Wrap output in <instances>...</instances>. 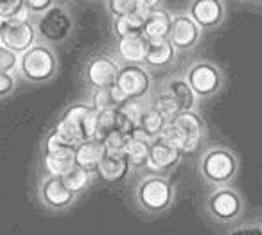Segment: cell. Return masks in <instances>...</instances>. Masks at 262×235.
I'll list each match as a JSON object with an SVG mask.
<instances>
[{"mask_svg": "<svg viewBox=\"0 0 262 235\" xmlns=\"http://www.w3.org/2000/svg\"><path fill=\"white\" fill-rule=\"evenodd\" d=\"M129 170H131V165H129V160H127L126 153L106 151V155L102 156L95 174H97L102 181H106V183H119V181H122L124 178L129 174Z\"/></svg>", "mask_w": 262, "mask_h": 235, "instance_id": "2e32d148", "label": "cell"}, {"mask_svg": "<svg viewBox=\"0 0 262 235\" xmlns=\"http://www.w3.org/2000/svg\"><path fill=\"white\" fill-rule=\"evenodd\" d=\"M38 196H40V201L49 210H54V212L70 208L77 198L74 192L67 188L61 176H49V174L41 178L40 187H38Z\"/></svg>", "mask_w": 262, "mask_h": 235, "instance_id": "9c48e42d", "label": "cell"}, {"mask_svg": "<svg viewBox=\"0 0 262 235\" xmlns=\"http://www.w3.org/2000/svg\"><path fill=\"white\" fill-rule=\"evenodd\" d=\"M133 199H135L137 208L146 216H164L174 205L176 187L167 176L151 173L137 181Z\"/></svg>", "mask_w": 262, "mask_h": 235, "instance_id": "3957f363", "label": "cell"}, {"mask_svg": "<svg viewBox=\"0 0 262 235\" xmlns=\"http://www.w3.org/2000/svg\"><path fill=\"white\" fill-rule=\"evenodd\" d=\"M106 6H108V11L113 18L135 15L140 11L137 0H106Z\"/></svg>", "mask_w": 262, "mask_h": 235, "instance_id": "f546056e", "label": "cell"}, {"mask_svg": "<svg viewBox=\"0 0 262 235\" xmlns=\"http://www.w3.org/2000/svg\"><path fill=\"white\" fill-rule=\"evenodd\" d=\"M225 235H262V223L260 221H241L226 228Z\"/></svg>", "mask_w": 262, "mask_h": 235, "instance_id": "4dcf8cb0", "label": "cell"}, {"mask_svg": "<svg viewBox=\"0 0 262 235\" xmlns=\"http://www.w3.org/2000/svg\"><path fill=\"white\" fill-rule=\"evenodd\" d=\"M198 170L205 185L210 188L233 185L241 173V158L233 149L223 144H212L203 149Z\"/></svg>", "mask_w": 262, "mask_h": 235, "instance_id": "6da1fadb", "label": "cell"}, {"mask_svg": "<svg viewBox=\"0 0 262 235\" xmlns=\"http://www.w3.org/2000/svg\"><path fill=\"white\" fill-rule=\"evenodd\" d=\"M201 34H203V29L189 15L172 16L169 41L176 49V52H189L198 47V44L201 41Z\"/></svg>", "mask_w": 262, "mask_h": 235, "instance_id": "7c38bea8", "label": "cell"}, {"mask_svg": "<svg viewBox=\"0 0 262 235\" xmlns=\"http://www.w3.org/2000/svg\"><path fill=\"white\" fill-rule=\"evenodd\" d=\"M258 2H260V4H262V0H258Z\"/></svg>", "mask_w": 262, "mask_h": 235, "instance_id": "f35d334b", "label": "cell"}, {"mask_svg": "<svg viewBox=\"0 0 262 235\" xmlns=\"http://www.w3.org/2000/svg\"><path fill=\"white\" fill-rule=\"evenodd\" d=\"M127 102V99L122 95V92L117 87L104 88V90H94L92 97V108L95 112H113V110L122 108Z\"/></svg>", "mask_w": 262, "mask_h": 235, "instance_id": "cb8c5ba5", "label": "cell"}, {"mask_svg": "<svg viewBox=\"0 0 262 235\" xmlns=\"http://www.w3.org/2000/svg\"><path fill=\"white\" fill-rule=\"evenodd\" d=\"M4 27H6V20L0 16V40H2V33H4Z\"/></svg>", "mask_w": 262, "mask_h": 235, "instance_id": "74e56055", "label": "cell"}, {"mask_svg": "<svg viewBox=\"0 0 262 235\" xmlns=\"http://www.w3.org/2000/svg\"><path fill=\"white\" fill-rule=\"evenodd\" d=\"M185 79L198 99L217 97L226 83L221 67L208 59H198V61L190 63L185 70Z\"/></svg>", "mask_w": 262, "mask_h": 235, "instance_id": "5b68a950", "label": "cell"}, {"mask_svg": "<svg viewBox=\"0 0 262 235\" xmlns=\"http://www.w3.org/2000/svg\"><path fill=\"white\" fill-rule=\"evenodd\" d=\"M124 153H126L127 160H129L131 169L147 167V160H149V142L144 140V138L129 137Z\"/></svg>", "mask_w": 262, "mask_h": 235, "instance_id": "484cf974", "label": "cell"}, {"mask_svg": "<svg viewBox=\"0 0 262 235\" xmlns=\"http://www.w3.org/2000/svg\"><path fill=\"white\" fill-rule=\"evenodd\" d=\"M183 153L180 147H176L172 142L165 140V138L158 137L149 142V160H147V167L155 170L157 174H162L165 170L174 169L182 160Z\"/></svg>", "mask_w": 262, "mask_h": 235, "instance_id": "4fadbf2b", "label": "cell"}, {"mask_svg": "<svg viewBox=\"0 0 262 235\" xmlns=\"http://www.w3.org/2000/svg\"><path fill=\"white\" fill-rule=\"evenodd\" d=\"M127 140H129V135L122 133V131H113L112 135H108V137L102 140V144H104L106 151H110V153H124Z\"/></svg>", "mask_w": 262, "mask_h": 235, "instance_id": "d6a6232c", "label": "cell"}, {"mask_svg": "<svg viewBox=\"0 0 262 235\" xmlns=\"http://www.w3.org/2000/svg\"><path fill=\"white\" fill-rule=\"evenodd\" d=\"M106 155L104 144L99 142L97 138H90V140H84L81 144L76 145V165L81 169L88 170V173L94 174L97 170L99 163H101L102 156Z\"/></svg>", "mask_w": 262, "mask_h": 235, "instance_id": "d6986e66", "label": "cell"}, {"mask_svg": "<svg viewBox=\"0 0 262 235\" xmlns=\"http://www.w3.org/2000/svg\"><path fill=\"white\" fill-rule=\"evenodd\" d=\"M187 15L201 29H215L225 22L226 6L223 0H192Z\"/></svg>", "mask_w": 262, "mask_h": 235, "instance_id": "5bb4252c", "label": "cell"}, {"mask_svg": "<svg viewBox=\"0 0 262 235\" xmlns=\"http://www.w3.org/2000/svg\"><path fill=\"white\" fill-rule=\"evenodd\" d=\"M115 87L122 92L127 101L140 102L149 95L153 88V77L144 65H124L119 70Z\"/></svg>", "mask_w": 262, "mask_h": 235, "instance_id": "52a82bcc", "label": "cell"}, {"mask_svg": "<svg viewBox=\"0 0 262 235\" xmlns=\"http://www.w3.org/2000/svg\"><path fill=\"white\" fill-rule=\"evenodd\" d=\"M176 61V49L169 41L164 40H147V51L144 65L146 69H167Z\"/></svg>", "mask_w": 262, "mask_h": 235, "instance_id": "e0dca14e", "label": "cell"}, {"mask_svg": "<svg viewBox=\"0 0 262 235\" xmlns=\"http://www.w3.org/2000/svg\"><path fill=\"white\" fill-rule=\"evenodd\" d=\"M18 70L27 81L33 83H45L56 76L58 70V58L47 45L34 44L29 51L20 54Z\"/></svg>", "mask_w": 262, "mask_h": 235, "instance_id": "8992f818", "label": "cell"}, {"mask_svg": "<svg viewBox=\"0 0 262 235\" xmlns=\"http://www.w3.org/2000/svg\"><path fill=\"white\" fill-rule=\"evenodd\" d=\"M18 59H20V56L16 54V52L9 51L6 45L0 44V72L13 74L18 69Z\"/></svg>", "mask_w": 262, "mask_h": 235, "instance_id": "1f68e13d", "label": "cell"}, {"mask_svg": "<svg viewBox=\"0 0 262 235\" xmlns=\"http://www.w3.org/2000/svg\"><path fill=\"white\" fill-rule=\"evenodd\" d=\"M74 22L70 15L67 13L65 8L54 4L49 11H45L38 20V34L43 38L45 41L51 44H61L72 33Z\"/></svg>", "mask_w": 262, "mask_h": 235, "instance_id": "ba28073f", "label": "cell"}, {"mask_svg": "<svg viewBox=\"0 0 262 235\" xmlns=\"http://www.w3.org/2000/svg\"><path fill=\"white\" fill-rule=\"evenodd\" d=\"M76 147H61L54 151H45L43 167L49 176H63L72 167H76Z\"/></svg>", "mask_w": 262, "mask_h": 235, "instance_id": "603a6c76", "label": "cell"}, {"mask_svg": "<svg viewBox=\"0 0 262 235\" xmlns=\"http://www.w3.org/2000/svg\"><path fill=\"white\" fill-rule=\"evenodd\" d=\"M164 92H167V94L174 99L180 112H196L198 97L192 92V88H190V84L187 83L185 76L169 77L164 84Z\"/></svg>", "mask_w": 262, "mask_h": 235, "instance_id": "ac0fdd59", "label": "cell"}, {"mask_svg": "<svg viewBox=\"0 0 262 235\" xmlns=\"http://www.w3.org/2000/svg\"><path fill=\"white\" fill-rule=\"evenodd\" d=\"M172 26V16L169 11L158 8L146 13L144 18V36L146 40H164L169 38Z\"/></svg>", "mask_w": 262, "mask_h": 235, "instance_id": "44dd1931", "label": "cell"}, {"mask_svg": "<svg viewBox=\"0 0 262 235\" xmlns=\"http://www.w3.org/2000/svg\"><path fill=\"white\" fill-rule=\"evenodd\" d=\"M260 223H262V221H260Z\"/></svg>", "mask_w": 262, "mask_h": 235, "instance_id": "ab89813d", "label": "cell"}, {"mask_svg": "<svg viewBox=\"0 0 262 235\" xmlns=\"http://www.w3.org/2000/svg\"><path fill=\"white\" fill-rule=\"evenodd\" d=\"M151 108L157 110V112L165 119V122H169V120L174 119L178 113H182V112H180V108H178V104H176V101L167 94V92H162V94H158L157 97H155L153 106H151Z\"/></svg>", "mask_w": 262, "mask_h": 235, "instance_id": "f1b7e54d", "label": "cell"}, {"mask_svg": "<svg viewBox=\"0 0 262 235\" xmlns=\"http://www.w3.org/2000/svg\"><path fill=\"white\" fill-rule=\"evenodd\" d=\"M113 131H119V117L117 110L113 112H97V124H95V137L99 142L104 140Z\"/></svg>", "mask_w": 262, "mask_h": 235, "instance_id": "83f0119b", "label": "cell"}, {"mask_svg": "<svg viewBox=\"0 0 262 235\" xmlns=\"http://www.w3.org/2000/svg\"><path fill=\"white\" fill-rule=\"evenodd\" d=\"M61 119L70 122L77 131H79L81 138L90 140L95 137V124H97V112L92 108V104H72L63 112Z\"/></svg>", "mask_w": 262, "mask_h": 235, "instance_id": "9a60e30c", "label": "cell"}, {"mask_svg": "<svg viewBox=\"0 0 262 235\" xmlns=\"http://www.w3.org/2000/svg\"><path fill=\"white\" fill-rule=\"evenodd\" d=\"M165 124H167L165 119L155 108H144L139 117V122H137V126H135V131H133L131 137L144 138V140L151 142L160 137Z\"/></svg>", "mask_w": 262, "mask_h": 235, "instance_id": "7402d4cb", "label": "cell"}, {"mask_svg": "<svg viewBox=\"0 0 262 235\" xmlns=\"http://www.w3.org/2000/svg\"><path fill=\"white\" fill-rule=\"evenodd\" d=\"M137 4H139V9L144 13L147 11H153V9H158L162 6V0H137Z\"/></svg>", "mask_w": 262, "mask_h": 235, "instance_id": "8d00e7d4", "label": "cell"}, {"mask_svg": "<svg viewBox=\"0 0 262 235\" xmlns=\"http://www.w3.org/2000/svg\"><path fill=\"white\" fill-rule=\"evenodd\" d=\"M61 180H63V183L67 185V188L77 196L90 187L92 181H94V174L76 165V167H72L67 174H63Z\"/></svg>", "mask_w": 262, "mask_h": 235, "instance_id": "4316f807", "label": "cell"}, {"mask_svg": "<svg viewBox=\"0 0 262 235\" xmlns=\"http://www.w3.org/2000/svg\"><path fill=\"white\" fill-rule=\"evenodd\" d=\"M22 9H26L24 0H0V16L4 20L15 18Z\"/></svg>", "mask_w": 262, "mask_h": 235, "instance_id": "836d02e7", "label": "cell"}, {"mask_svg": "<svg viewBox=\"0 0 262 235\" xmlns=\"http://www.w3.org/2000/svg\"><path fill=\"white\" fill-rule=\"evenodd\" d=\"M248 203L235 185L210 188L203 199V213L212 224L230 228L241 223L246 216Z\"/></svg>", "mask_w": 262, "mask_h": 235, "instance_id": "7a4b0ae2", "label": "cell"}, {"mask_svg": "<svg viewBox=\"0 0 262 235\" xmlns=\"http://www.w3.org/2000/svg\"><path fill=\"white\" fill-rule=\"evenodd\" d=\"M36 41V29L29 20L22 18H11L6 20L4 33H2V40L0 44L6 45L9 51L16 52V54H24L29 51Z\"/></svg>", "mask_w": 262, "mask_h": 235, "instance_id": "30bf717a", "label": "cell"}, {"mask_svg": "<svg viewBox=\"0 0 262 235\" xmlns=\"http://www.w3.org/2000/svg\"><path fill=\"white\" fill-rule=\"evenodd\" d=\"M119 70L120 65L115 59L106 54H101L88 61L86 69H84V77L94 90H104V88L115 87Z\"/></svg>", "mask_w": 262, "mask_h": 235, "instance_id": "8fae6325", "label": "cell"}, {"mask_svg": "<svg viewBox=\"0 0 262 235\" xmlns=\"http://www.w3.org/2000/svg\"><path fill=\"white\" fill-rule=\"evenodd\" d=\"M117 56L122 59L126 65H144L147 51L146 36H127L119 38L115 45Z\"/></svg>", "mask_w": 262, "mask_h": 235, "instance_id": "ffe728a7", "label": "cell"}, {"mask_svg": "<svg viewBox=\"0 0 262 235\" xmlns=\"http://www.w3.org/2000/svg\"><path fill=\"white\" fill-rule=\"evenodd\" d=\"M144 18H146L144 11H139L135 15L120 16V18H113V33L117 34V38L144 36Z\"/></svg>", "mask_w": 262, "mask_h": 235, "instance_id": "d4e9b609", "label": "cell"}, {"mask_svg": "<svg viewBox=\"0 0 262 235\" xmlns=\"http://www.w3.org/2000/svg\"><path fill=\"white\" fill-rule=\"evenodd\" d=\"M16 87V81L13 77V74H4L0 72V99L8 97Z\"/></svg>", "mask_w": 262, "mask_h": 235, "instance_id": "d590c367", "label": "cell"}, {"mask_svg": "<svg viewBox=\"0 0 262 235\" xmlns=\"http://www.w3.org/2000/svg\"><path fill=\"white\" fill-rule=\"evenodd\" d=\"M56 0H24V6H26V9L29 13H40V15H43L45 11H49V9L54 6Z\"/></svg>", "mask_w": 262, "mask_h": 235, "instance_id": "e575fe53", "label": "cell"}, {"mask_svg": "<svg viewBox=\"0 0 262 235\" xmlns=\"http://www.w3.org/2000/svg\"><path fill=\"white\" fill-rule=\"evenodd\" d=\"M160 137L172 142L183 155H192L201 147L207 137V124L198 112H182L165 124Z\"/></svg>", "mask_w": 262, "mask_h": 235, "instance_id": "277c9868", "label": "cell"}]
</instances>
